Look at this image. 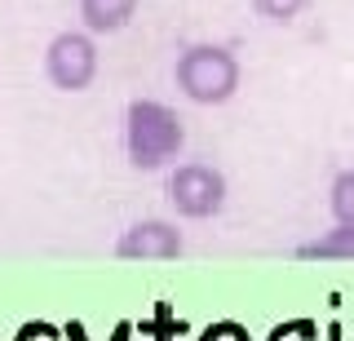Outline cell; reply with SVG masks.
Listing matches in <instances>:
<instances>
[{"mask_svg": "<svg viewBox=\"0 0 354 341\" xmlns=\"http://www.w3.org/2000/svg\"><path fill=\"white\" fill-rule=\"evenodd\" d=\"M186 147L182 116L160 98H133L124 111V151L133 169H164Z\"/></svg>", "mask_w": 354, "mask_h": 341, "instance_id": "obj_1", "label": "cell"}, {"mask_svg": "<svg viewBox=\"0 0 354 341\" xmlns=\"http://www.w3.org/2000/svg\"><path fill=\"white\" fill-rule=\"evenodd\" d=\"M173 80H177V89L199 107L230 102L235 89H239V58L221 45H191V49L177 53Z\"/></svg>", "mask_w": 354, "mask_h": 341, "instance_id": "obj_2", "label": "cell"}, {"mask_svg": "<svg viewBox=\"0 0 354 341\" xmlns=\"http://www.w3.org/2000/svg\"><path fill=\"white\" fill-rule=\"evenodd\" d=\"M169 200L182 217H191V222H204V217H217L221 208H226V178H221V169L213 164H177L169 173Z\"/></svg>", "mask_w": 354, "mask_h": 341, "instance_id": "obj_3", "label": "cell"}, {"mask_svg": "<svg viewBox=\"0 0 354 341\" xmlns=\"http://www.w3.org/2000/svg\"><path fill=\"white\" fill-rule=\"evenodd\" d=\"M44 75L53 89L62 93H80L93 84L97 75V45L93 31H58L44 49Z\"/></svg>", "mask_w": 354, "mask_h": 341, "instance_id": "obj_4", "label": "cell"}, {"mask_svg": "<svg viewBox=\"0 0 354 341\" xmlns=\"http://www.w3.org/2000/svg\"><path fill=\"white\" fill-rule=\"evenodd\" d=\"M115 257L124 261H173L182 257V230L169 222H138L115 239Z\"/></svg>", "mask_w": 354, "mask_h": 341, "instance_id": "obj_5", "label": "cell"}, {"mask_svg": "<svg viewBox=\"0 0 354 341\" xmlns=\"http://www.w3.org/2000/svg\"><path fill=\"white\" fill-rule=\"evenodd\" d=\"M133 14H138V0H80V23L93 36L124 31Z\"/></svg>", "mask_w": 354, "mask_h": 341, "instance_id": "obj_6", "label": "cell"}, {"mask_svg": "<svg viewBox=\"0 0 354 341\" xmlns=\"http://www.w3.org/2000/svg\"><path fill=\"white\" fill-rule=\"evenodd\" d=\"M297 257H306V261H354V226L337 222L319 239H310V244L297 248Z\"/></svg>", "mask_w": 354, "mask_h": 341, "instance_id": "obj_7", "label": "cell"}, {"mask_svg": "<svg viewBox=\"0 0 354 341\" xmlns=\"http://www.w3.org/2000/svg\"><path fill=\"white\" fill-rule=\"evenodd\" d=\"M328 208H332V217H337V222L354 226V169H346V173H337V178H332Z\"/></svg>", "mask_w": 354, "mask_h": 341, "instance_id": "obj_8", "label": "cell"}, {"mask_svg": "<svg viewBox=\"0 0 354 341\" xmlns=\"http://www.w3.org/2000/svg\"><path fill=\"white\" fill-rule=\"evenodd\" d=\"M306 5L310 0H252V9H257L266 23H292Z\"/></svg>", "mask_w": 354, "mask_h": 341, "instance_id": "obj_9", "label": "cell"}]
</instances>
